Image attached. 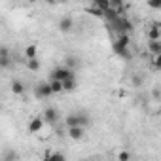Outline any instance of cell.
Returning <instances> with one entry per match:
<instances>
[{"mask_svg": "<svg viewBox=\"0 0 161 161\" xmlns=\"http://www.w3.org/2000/svg\"><path fill=\"white\" fill-rule=\"evenodd\" d=\"M148 8H152V10H161V0H148Z\"/></svg>", "mask_w": 161, "mask_h": 161, "instance_id": "obj_23", "label": "cell"}, {"mask_svg": "<svg viewBox=\"0 0 161 161\" xmlns=\"http://www.w3.org/2000/svg\"><path fill=\"white\" fill-rule=\"evenodd\" d=\"M25 57H27V61L36 59V46H27L25 47Z\"/></svg>", "mask_w": 161, "mask_h": 161, "instance_id": "obj_18", "label": "cell"}, {"mask_svg": "<svg viewBox=\"0 0 161 161\" xmlns=\"http://www.w3.org/2000/svg\"><path fill=\"white\" fill-rule=\"evenodd\" d=\"M12 91H14L15 95H23V93H25L23 82H19V80H14V82H12Z\"/></svg>", "mask_w": 161, "mask_h": 161, "instance_id": "obj_13", "label": "cell"}, {"mask_svg": "<svg viewBox=\"0 0 161 161\" xmlns=\"http://www.w3.org/2000/svg\"><path fill=\"white\" fill-rule=\"evenodd\" d=\"M129 159H131V153H129V152L123 150V152L118 153V161H129Z\"/></svg>", "mask_w": 161, "mask_h": 161, "instance_id": "obj_25", "label": "cell"}, {"mask_svg": "<svg viewBox=\"0 0 161 161\" xmlns=\"http://www.w3.org/2000/svg\"><path fill=\"white\" fill-rule=\"evenodd\" d=\"M148 38H150V42H157L161 36H159V31H157V25L153 23L152 27H150V31H148Z\"/></svg>", "mask_w": 161, "mask_h": 161, "instance_id": "obj_14", "label": "cell"}, {"mask_svg": "<svg viewBox=\"0 0 161 161\" xmlns=\"http://www.w3.org/2000/svg\"><path fill=\"white\" fill-rule=\"evenodd\" d=\"M112 49H114L116 55H119V57H123V59H131V53L127 51V47H121V46H118V44L114 42V44H112Z\"/></svg>", "mask_w": 161, "mask_h": 161, "instance_id": "obj_9", "label": "cell"}, {"mask_svg": "<svg viewBox=\"0 0 161 161\" xmlns=\"http://www.w3.org/2000/svg\"><path fill=\"white\" fill-rule=\"evenodd\" d=\"M44 118L42 116H36V118H32L31 119V123H29V133H40L42 131V127H44Z\"/></svg>", "mask_w": 161, "mask_h": 161, "instance_id": "obj_6", "label": "cell"}, {"mask_svg": "<svg viewBox=\"0 0 161 161\" xmlns=\"http://www.w3.org/2000/svg\"><path fill=\"white\" fill-rule=\"evenodd\" d=\"M86 12H87V14H91V15H95V17H101V19H104V12H101V10H99V8H95V6H89Z\"/></svg>", "mask_w": 161, "mask_h": 161, "instance_id": "obj_19", "label": "cell"}, {"mask_svg": "<svg viewBox=\"0 0 161 161\" xmlns=\"http://www.w3.org/2000/svg\"><path fill=\"white\" fill-rule=\"evenodd\" d=\"M84 127H72V129H68V136L72 138V140H80V138H84Z\"/></svg>", "mask_w": 161, "mask_h": 161, "instance_id": "obj_8", "label": "cell"}, {"mask_svg": "<svg viewBox=\"0 0 161 161\" xmlns=\"http://www.w3.org/2000/svg\"><path fill=\"white\" fill-rule=\"evenodd\" d=\"M116 44H118V46H121V47H129V44H131L129 34H119V36H118V40H116Z\"/></svg>", "mask_w": 161, "mask_h": 161, "instance_id": "obj_16", "label": "cell"}, {"mask_svg": "<svg viewBox=\"0 0 161 161\" xmlns=\"http://www.w3.org/2000/svg\"><path fill=\"white\" fill-rule=\"evenodd\" d=\"M93 6H95V8H99L101 12H106V10H110V8H112V2H110V0H95Z\"/></svg>", "mask_w": 161, "mask_h": 161, "instance_id": "obj_12", "label": "cell"}, {"mask_svg": "<svg viewBox=\"0 0 161 161\" xmlns=\"http://www.w3.org/2000/svg\"><path fill=\"white\" fill-rule=\"evenodd\" d=\"M51 84V89H53V95H59V93H64V87H63V82H57V80H49Z\"/></svg>", "mask_w": 161, "mask_h": 161, "instance_id": "obj_15", "label": "cell"}, {"mask_svg": "<svg viewBox=\"0 0 161 161\" xmlns=\"http://www.w3.org/2000/svg\"><path fill=\"white\" fill-rule=\"evenodd\" d=\"M0 66H2V68H8V66H10V55H8V47H2V49H0Z\"/></svg>", "mask_w": 161, "mask_h": 161, "instance_id": "obj_10", "label": "cell"}, {"mask_svg": "<svg viewBox=\"0 0 161 161\" xmlns=\"http://www.w3.org/2000/svg\"><path fill=\"white\" fill-rule=\"evenodd\" d=\"M72 27H74V21H72L70 17H63V19L59 21V31H61V32H70Z\"/></svg>", "mask_w": 161, "mask_h": 161, "instance_id": "obj_7", "label": "cell"}, {"mask_svg": "<svg viewBox=\"0 0 161 161\" xmlns=\"http://www.w3.org/2000/svg\"><path fill=\"white\" fill-rule=\"evenodd\" d=\"M4 161H17V153H14V150H6Z\"/></svg>", "mask_w": 161, "mask_h": 161, "instance_id": "obj_21", "label": "cell"}, {"mask_svg": "<svg viewBox=\"0 0 161 161\" xmlns=\"http://www.w3.org/2000/svg\"><path fill=\"white\" fill-rule=\"evenodd\" d=\"M157 25V31H159V36H161V23H155Z\"/></svg>", "mask_w": 161, "mask_h": 161, "instance_id": "obj_27", "label": "cell"}, {"mask_svg": "<svg viewBox=\"0 0 161 161\" xmlns=\"http://www.w3.org/2000/svg\"><path fill=\"white\" fill-rule=\"evenodd\" d=\"M49 80H57V82H66V80H76V72L68 66H57L49 72Z\"/></svg>", "mask_w": 161, "mask_h": 161, "instance_id": "obj_1", "label": "cell"}, {"mask_svg": "<svg viewBox=\"0 0 161 161\" xmlns=\"http://www.w3.org/2000/svg\"><path fill=\"white\" fill-rule=\"evenodd\" d=\"M42 118H44V121H46V123L53 125V123L59 119V114H57V110H55V108H51V106H49V108H46V110H44Z\"/></svg>", "mask_w": 161, "mask_h": 161, "instance_id": "obj_5", "label": "cell"}, {"mask_svg": "<svg viewBox=\"0 0 161 161\" xmlns=\"http://www.w3.org/2000/svg\"><path fill=\"white\" fill-rule=\"evenodd\" d=\"M34 95L38 99H47L53 95V89H51V84L49 82H40L36 87H34Z\"/></svg>", "mask_w": 161, "mask_h": 161, "instance_id": "obj_4", "label": "cell"}, {"mask_svg": "<svg viewBox=\"0 0 161 161\" xmlns=\"http://www.w3.org/2000/svg\"><path fill=\"white\" fill-rule=\"evenodd\" d=\"M76 80H66V82H63V87H64V93H72L76 89Z\"/></svg>", "mask_w": 161, "mask_h": 161, "instance_id": "obj_17", "label": "cell"}, {"mask_svg": "<svg viewBox=\"0 0 161 161\" xmlns=\"http://www.w3.org/2000/svg\"><path fill=\"white\" fill-rule=\"evenodd\" d=\"M64 123H66L68 129H72V127H86V125L91 123V119L86 114H68L64 118Z\"/></svg>", "mask_w": 161, "mask_h": 161, "instance_id": "obj_2", "label": "cell"}, {"mask_svg": "<svg viewBox=\"0 0 161 161\" xmlns=\"http://www.w3.org/2000/svg\"><path fill=\"white\" fill-rule=\"evenodd\" d=\"M76 64H78V59H76V57H72V55H70V57H66V64H64V66H68V68H74Z\"/></svg>", "mask_w": 161, "mask_h": 161, "instance_id": "obj_24", "label": "cell"}, {"mask_svg": "<svg viewBox=\"0 0 161 161\" xmlns=\"http://www.w3.org/2000/svg\"><path fill=\"white\" fill-rule=\"evenodd\" d=\"M46 161H66V157H64L61 152H53V155H51L49 159H46Z\"/></svg>", "mask_w": 161, "mask_h": 161, "instance_id": "obj_22", "label": "cell"}, {"mask_svg": "<svg viewBox=\"0 0 161 161\" xmlns=\"http://www.w3.org/2000/svg\"><path fill=\"white\" fill-rule=\"evenodd\" d=\"M108 27L114 31V32H118V36L119 34H129V31H133V25H131V21L123 15V17H118L116 21H112V23H108Z\"/></svg>", "mask_w": 161, "mask_h": 161, "instance_id": "obj_3", "label": "cell"}, {"mask_svg": "<svg viewBox=\"0 0 161 161\" xmlns=\"http://www.w3.org/2000/svg\"><path fill=\"white\" fill-rule=\"evenodd\" d=\"M152 66H153L155 70H161V55L153 57V61H152Z\"/></svg>", "mask_w": 161, "mask_h": 161, "instance_id": "obj_26", "label": "cell"}, {"mask_svg": "<svg viewBox=\"0 0 161 161\" xmlns=\"http://www.w3.org/2000/svg\"><path fill=\"white\" fill-rule=\"evenodd\" d=\"M148 49H150V53H152L153 57L161 55V40H157V42H150V44H148Z\"/></svg>", "mask_w": 161, "mask_h": 161, "instance_id": "obj_11", "label": "cell"}, {"mask_svg": "<svg viewBox=\"0 0 161 161\" xmlns=\"http://www.w3.org/2000/svg\"><path fill=\"white\" fill-rule=\"evenodd\" d=\"M27 68L32 70V72L40 70V61H38V59H31V61H27Z\"/></svg>", "mask_w": 161, "mask_h": 161, "instance_id": "obj_20", "label": "cell"}]
</instances>
